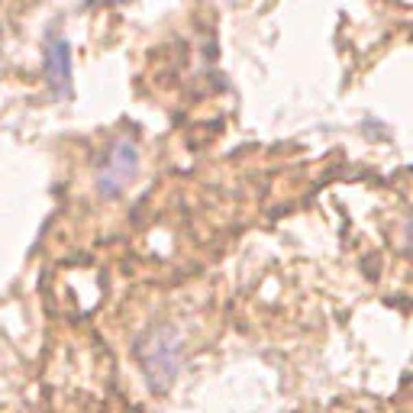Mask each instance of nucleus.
I'll return each instance as SVG.
<instances>
[{
    "mask_svg": "<svg viewBox=\"0 0 413 413\" xmlns=\"http://www.w3.org/2000/svg\"><path fill=\"white\" fill-rule=\"evenodd\" d=\"M136 359L152 388H168L188 359V336L178 323H155L136 339Z\"/></svg>",
    "mask_w": 413,
    "mask_h": 413,
    "instance_id": "f257e3e1",
    "label": "nucleus"
},
{
    "mask_svg": "<svg viewBox=\"0 0 413 413\" xmlns=\"http://www.w3.org/2000/svg\"><path fill=\"white\" fill-rule=\"evenodd\" d=\"M139 165H142V155H139L136 139H129V136L113 139L94 171L97 194H100L104 201H117L120 194L133 184V178L139 175Z\"/></svg>",
    "mask_w": 413,
    "mask_h": 413,
    "instance_id": "f03ea898",
    "label": "nucleus"
},
{
    "mask_svg": "<svg viewBox=\"0 0 413 413\" xmlns=\"http://www.w3.org/2000/svg\"><path fill=\"white\" fill-rule=\"evenodd\" d=\"M45 81L52 94H71V45L62 36H49L45 43Z\"/></svg>",
    "mask_w": 413,
    "mask_h": 413,
    "instance_id": "7ed1b4c3",
    "label": "nucleus"
},
{
    "mask_svg": "<svg viewBox=\"0 0 413 413\" xmlns=\"http://www.w3.org/2000/svg\"><path fill=\"white\" fill-rule=\"evenodd\" d=\"M410 249H413V223H410Z\"/></svg>",
    "mask_w": 413,
    "mask_h": 413,
    "instance_id": "20e7f679",
    "label": "nucleus"
}]
</instances>
